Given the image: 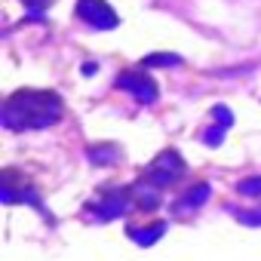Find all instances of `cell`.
Instances as JSON below:
<instances>
[{"mask_svg":"<svg viewBox=\"0 0 261 261\" xmlns=\"http://www.w3.org/2000/svg\"><path fill=\"white\" fill-rule=\"evenodd\" d=\"M117 89H126V92H133L139 105H154L157 101V83L154 77L148 74H139V71H123L117 80H114Z\"/></svg>","mask_w":261,"mask_h":261,"instance_id":"4","label":"cell"},{"mask_svg":"<svg viewBox=\"0 0 261 261\" xmlns=\"http://www.w3.org/2000/svg\"><path fill=\"white\" fill-rule=\"evenodd\" d=\"M181 59L175 56V53H157V56H145L142 59V65L145 68H160V65H178Z\"/></svg>","mask_w":261,"mask_h":261,"instance_id":"9","label":"cell"},{"mask_svg":"<svg viewBox=\"0 0 261 261\" xmlns=\"http://www.w3.org/2000/svg\"><path fill=\"white\" fill-rule=\"evenodd\" d=\"M62 117V98L49 89H19L4 101L0 120L7 129H43Z\"/></svg>","mask_w":261,"mask_h":261,"instance_id":"1","label":"cell"},{"mask_svg":"<svg viewBox=\"0 0 261 261\" xmlns=\"http://www.w3.org/2000/svg\"><path fill=\"white\" fill-rule=\"evenodd\" d=\"M117 157H120V148H114V145H89V160L98 166H108Z\"/></svg>","mask_w":261,"mask_h":261,"instance_id":"8","label":"cell"},{"mask_svg":"<svg viewBox=\"0 0 261 261\" xmlns=\"http://www.w3.org/2000/svg\"><path fill=\"white\" fill-rule=\"evenodd\" d=\"M185 175V160L175 154V151H163L157 154V160L145 169V178L154 185V188H169L172 181H178Z\"/></svg>","mask_w":261,"mask_h":261,"instance_id":"2","label":"cell"},{"mask_svg":"<svg viewBox=\"0 0 261 261\" xmlns=\"http://www.w3.org/2000/svg\"><path fill=\"white\" fill-rule=\"evenodd\" d=\"M126 209V191H117V194H111V197H101V206L95 209V215H98V221H111L114 215H120Z\"/></svg>","mask_w":261,"mask_h":261,"instance_id":"5","label":"cell"},{"mask_svg":"<svg viewBox=\"0 0 261 261\" xmlns=\"http://www.w3.org/2000/svg\"><path fill=\"white\" fill-rule=\"evenodd\" d=\"M237 191H240L243 197H261V175H258V178H243V181L237 185Z\"/></svg>","mask_w":261,"mask_h":261,"instance_id":"10","label":"cell"},{"mask_svg":"<svg viewBox=\"0 0 261 261\" xmlns=\"http://www.w3.org/2000/svg\"><path fill=\"white\" fill-rule=\"evenodd\" d=\"M77 19L86 22L89 28H101V31H111L120 25V19L111 10L108 0H77Z\"/></svg>","mask_w":261,"mask_h":261,"instance_id":"3","label":"cell"},{"mask_svg":"<svg viewBox=\"0 0 261 261\" xmlns=\"http://www.w3.org/2000/svg\"><path fill=\"white\" fill-rule=\"evenodd\" d=\"M209 194H212V191H209V185H206V181H200V185H194V188H191L178 203H175V209H194V206H203V203L209 200Z\"/></svg>","mask_w":261,"mask_h":261,"instance_id":"7","label":"cell"},{"mask_svg":"<svg viewBox=\"0 0 261 261\" xmlns=\"http://www.w3.org/2000/svg\"><path fill=\"white\" fill-rule=\"evenodd\" d=\"M224 133H227L224 126H212L209 133L203 136V142H206V145H221V142H224Z\"/></svg>","mask_w":261,"mask_h":261,"instance_id":"11","label":"cell"},{"mask_svg":"<svg viewBox=\"0 0 261 261\" xmlns=\"http://www.w3.org/2000/svg\"><path fill=\"white\" fill-rule=\"evenodd\" d=\"M22 4H25V7H31V10L37 13V10H43V7H46V0H22Z\"/></svg>","mask_w":261,"mask_h":261,"instance_id":"13","label":"cell"},{"mask_svg":"<svg viewBox=\"0 0 261 261\" xmlns=\"http://www.w3.org/2000/svg\"><path fill=\"white\" fill-rule=\"evenodd\" d=\"M163 233H166L163 221H154L151 227H129V240H136L139 246H154Z\"/></svg>","mask_w":261,"mask_h":261,"instance_id":"6","label":"cell"},{"mask_svg":"<svg viewBox=\"0 0 261 261\" xmlns=\"http://www.w3.org/2000/svg\"><path fill=\"white\" fill-rule=\"evenodd\" d=\"M237 218H240L243 224H252V227H258V224H261V209H258V212H240Z\"/></svg>","mask_w":261,"mask_h":261,"instance_id":"12","label":"cell"}]
</instances>
